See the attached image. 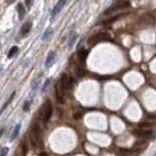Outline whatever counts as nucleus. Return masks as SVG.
I'll list each match as a JSON object with an SVG mask.
<instances>
[{"instance_id": "4468645a", "label": "nucleus", "mask_w": 156, "mask_h": 156, "mask_svg": "<svg viewBox=\"0 0 156 156\" xmlns=\"http://www.w3.org/2000/svg\"><path fill=\"white\" fill-rule=\"evenodd\" d=\"M15 95H16V93H15V92H13L12 94H11V96L9 97V99H8V101H7V102H5V105H4L3 106H2V108L0 109V115L2 114V112H3L4 110H5V108H6L7 106H8V105H9L10 103H11V102L13 101V99H14V97H15Z\"/></svg>"}, {"instance_id": "7ed1b4c3", "label": "nucleus", "mask_w": 156, "mask_h": 156, "mask_svg": "<svg viewBox=\"0 0 156 156\" xmlns=\"http://www.w3.org/2000/svg\"><path fill=\"white\" fill-rule=\"evenodd\" d=\"M108 40H111V37L107 32H99L89 39V44H97L99 42L108 41Z\"/></svg>"}, {"instance_id": "5701e85b", "label": "nucleus", "mask_w": 156, "mask_h": 156, "mask_svg": "<svg viewBox=\"0 0 156 156\" xmlns=\"http://www.w3.org/2000/svg\"><path fill=\"white\" fill-rule=\"evenodd\" d=\"M6 2H7V3H8V4H11V3H12V2H14V0H7Z\"/></svg>"}, {"instance_id": "6e6552de", "label": "nucleus", "mask_w": 156, "mask_h": 156, "mask_svg": "<svg viewBox=\"0 0 156 156\" xmlns=\"http://www.w3.org/2000/svg\"><path fill=\"white\" fill-rule=\"evenodd\" d=\"M143 22L147 23V25H153L155 22V19H154V15L152 13H146L143 15Z\"/></svg>"}, {"instance_id": "dca6fc26", "label": "nucleus", "mask_w": 156, "mask_h": 156, "mask_svg": "<svg viewBox=\"0 0 156 156\" xmlns=\"http://www.w3.org/2000/svg\"><path fill=\"white\" fill-rule=\"evenodd\" d=\"M18 50H19V49H18V47H17V46H13V47L10 49L9 53H8V58H9V59L13 58L14 56H15V55L18 53Z\"/></svg>"}, {"instance_id": "b1692460", "label": "nucleus", "mask_w": 156, "mask_h": 156, "mask_svg": "<svg viewBox=\"0 0 156 156\" xmlns=\"http://www.w3.org/2000/svg\"><path fill=\"white\" fill-rule=\"evenodd\" d=\"M3 131H4V130H1V131H0V136L2 135V133H3Z\"/></svg>"}, {"instance_id": "aec40b11", "label": "nucleus", "mask_w": 156, "mask_h": 156, "mask_svg": "<svg viewBox=\"0 0 156 156\" xmlns=\"http://www.w3.org/2000/svg\"><path fill=\"white\" fill-rule=\"evenodd\" d=\"M8 151H9V148L8 147H4L3 149L1 150V152H0V156H7Z\"/></svg>"}, {"instance_id": "39448f33", "label": "nucleus", "mask_w": 156, "mask_h": 156, "mask_svg": "<svg viewBox=\"0 0 156 156\" xmlns=\"http://www.w3.org/2000/svg\"><path fill=\"white\" fill-rule=\"evenodd\" d=\"M67 1V0H59V1H58V3L55 5L54 9H53V11H52V17L57 16L58 14L61 12V10L63 9V7L65 5Z\"/></svg>"}, {"instance_id": "f03ea898", "label": "nucleus", "mask_w": 156, "mask_h": 156, "mask_svg": "<svg viewBox=\"0 0 156 156\" xmlns=\"http://www.w3.org/2000/svg\"><path fill=\"white\" fill-rule=\"evenodd\" d=\"M129 6H130V2H129L128 0H120V1H118L117 3L113 4L111 7H109L108 9L105 12V15L112 14V13H114V12H116V11H119V10L126 9V8H128Z\"/></svg>"}, {"instance_id": "2eb2a0df", "label": "nucleus", "mask_w": 156, "mask_h": 156, "mask_svg": "<svg viewBox=\"0 0 156 156\" xmlns=\"http://www.w3.org/2000/svg\"><path fill=\"white\" fill-rule=\"evenodd\" d=\"M20 130H21V124H18L16 127H15V129H14V131H13V134H12V140H15V139L19 136Z\"/></svg>"}, {"instance_id": "f8f14e48", "label": "nucleus", "mask_w": 156, "mask_h": 156, "mask_svg": "<svg viewBox=\"0 0 156 156\" xmlns=\"http://www.w3.org/2000/svg\"><path fill=\"white\" fill-rule=\"evenodd\" d=\"M55 57H56V53H55V52H50L49 55H48L47 59H46V62H45V67H51L52 64H53V62H54V60H55Z\"/></svg>"}, {"instance_id": "0eeeda50", "label": "nucleus", "mask_w": 156, "mask_h": 156, "mask_svg": "<svg viewBox=\"0 0 156 156\" xmlns=\"http://www.w3.org/2000/svg\"><path fill=\"white\" fill-rule=\"evenodd\" d=\"M135 134L138 137L146 138V139L153 137V132L151 130H137L135 131Z\"/></svg>"}, {"instance_id": "423d86ee", "label": "nucleus", "mask_w": 156, "mask_h": 156, "mask_svg": "<svg viewBox=\"0 0 156 156\" xmlns=\"http://www.w3.org/2000/svg\"><path fill=\"white\" fill-rule=\"evenodd\" d=\"M68 81H69L68 76L65 73H64L62 75L61 80H60V84H59L63 92H64V91H67L68 89Z\"/></svg>"}, {"instance_id": "f3484780", "label": "nucleus", "mask_w": 156, "mask_h": 156, "mask_svg": "<svg viewBox=\"0 0 156 156\" xmlns=\"http://www.w3.org/2000/svg\"><path fill=\"white\" fill-rule=\"evenodd\" d=\"M52 34V29H46V31L44 32V34H43V36H42V39L43 40H45L46 38H48L50 35Z\"/></svg>"}, {"instance_id": "ddd939ff", "label": "nucleus", "mask_w": 156, "mask_h": 156, "mask_svg": "<svg viewBox=\"0 0 156 156\" xmlns=\"http://www.w3.org/2000/svg\"><path fill=\"white\" fill-rule=\"evenodd\" d=\"M17 11H18V13H19L20 20L23 19V16H25V14H26V10H25V7H23V5H22V3L18 4V6H17Z\"/></svg>"}, {"instance_id": "4be33fe9", "label": "nucleus", "mask_w": 156, "mask_h": 156, "mask_svg": "<svg viewBox=\"0 0 156 156\" xmlns=\"http://www.w3.org/2000/svg\"><path fill=\"white\" fill-rule=\"evenodd\" d=\"M80 117H81V113H75V114H74V119L78 120Z\"/></svg>"}, {"instance_id": "f257e3e1", "label": "nucleus", "mask_w": 156, "mask_h": 156, "mask_svg": "<svg viewBox=\"0 0 156 156\" xmlns=\"http://www.w3.org/2000/svg\"><path fill=\"white\" fill-rule=\"evenodd\" d=\"M29 138H30V143L34 147L37 146V144L39 143V139H40V127L36 122L32 124Z\"/></svg>"}, {"instance_id": "20e7f679", "label": "nucleus", "mask_w": 156, "mask_h": 156, "mask_svg": "<svg viewBox=\"0 0 156 156\" xmlns=\"http://www.w3.org/2000/svg\"><path fill=\"white\" fill-rule=\"evenodd\" d=\"M52 114H53V107H52L51 102L48 101L45 102L44 107H43V122H44V124L49 122Z\"/></svg>"}, {"instance_id": "a211bd4d", "label": "nucleus", "mask_w": 156, "mask_h": 156, "mask_svg": "<svg viewBox=\"0 0 156 156\" xmlns=\"http://www.w3.org/2000/svg\"><path fill=\"white\" fill-rule=\"evenodd\" d=\"M29 106H30V102L26 101V102L23 103V105H22V110H23V111H29Z\"/></svg>"}, {"instance_id": "6ab92c4d", "label": "nucleus", "mask_w": 156, "mask_h": 156, "mask_svg": "<svg viewBox=\"0 0 156 156\" xmlns=\"http://www.w3.org/2000/svg\"><path fill=\"white\" fill-rule=\"evenodd\" d=\"M50 83H51V79H48L46 82H45L44 86H43V88H42V92L44 93L45 91H46V89H47L48 87H49V85H50Z\"/></svg>"}, {"instance_id": "9d476101", "label": "nucleus", "mask_w": 156, "mask_h": 156, "mask_svg": "<svg viewBox=\"0 0 156 156\" xmlns=\"http://www.w3.org/2000/svg\"><path fill=\"white\" fill-rule=\"evenodd\" d=\"M31 26H32V23L30 22H26L23 23V26L21 29V33H22V36H26V35L29 34L30 29H31Z\"/></svg>"}, {"instance_id": "1a4fd4ad", "label": "nucleus", "mask_w": 156, "mask_h": 156, "mask_svg": "<svg viewBox=\"0 0 156 156\" xmlns=\"http://www.w3.org/2000/svg\"><path fill=\"white\" fill-rule=\"evenodd\" d=\"M87 56H88V52L85 50V49H80L78 53H77V58H78V60L81 64H84L85 62H86V59H87Z\"/></svg>"}, {"instance_id": "9b49d317", "label": "nucleus", "mask_w": 156, "mask_h": 156, "mask_svg": "<svg viewBox=\"0 0 156 156\" xmlns=\"http://www.w3.org/2000/svg\"><path fill=\"white\" fill-rule=\"evenodd\" d=\"M56 98H57L58 102L60 103H64V92L62 91L60 85L58 84L57 87H56Z\"/></svg>"}, {"instance_id": "412c9836", "label": "nucleus", "mask_w": 156, "mask_h": 156, "mask_svg": "<svg viewBox=\"0 0 156 156\" xmlns=\"http://www.w3.org/2000/svg\"><path fill=\"white\" fill-rule=\"evenodd\" d=\"M26 4L27 8H30V6H31L32 4V0H26Z\"/></svg>"}]
</instances>
